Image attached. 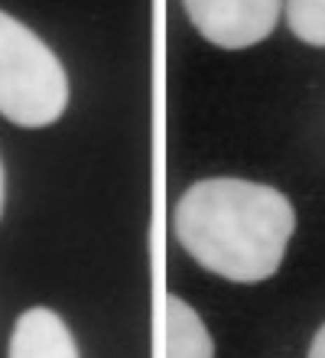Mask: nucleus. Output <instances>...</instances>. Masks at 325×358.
Wrapping results in <instances>:
<instances>
[{
  "instance_id": "1",
  "label": "nucleus",
  "mask_w": 325,
  "mask_h": 358,
  "mask_svg": "<svg viewBox=\"0 0 325 358\" xmlns=\"http://www.w3.org/2000/svg\"><path fill=\"white\" fill-rule=\"evenodd\" d=\"M296 228L289 199L251 179H202L173 208V231L195 264L234 283H260L283 264Z\"/></svg>"
},
{
  "instance_id": "2",
  "label": "nucleus",
  "mask_w": 325,
  "mask_h": 358,
  "mask_svg": "<svg viewBox=\"0 0 325 358\" xmlns=\"http://www.w3.org/2000/svg\"><path fill=\"white\" fill-rule=\"evenodd\" d=\"M68 108V76L43 39L0 10V114L20 127H46Z\"/></svg>"
},
{
  "instance_id": "3",
  "label": "nucleus",
  "mask_w": 325,
  "mask_h": 358,
  "mask_svg": "<svg viewBox=\"0 0 325 358\" xmlns=\"http://www.w3.org/2000/svg\"><path fill=\"white\" fill-rule=\"evenodd\" d=\"M192 27L222 49L257 46L277 29L283 0H182Z\"/></svg>"
},
{
  "instance_id": "4",
  "label": "nucleus",
  "mask_w": 325,
  "mask_h": 358,
  "mask_svg": "<svg viewBox=\"0 0 325 358\" xmlns=\"http://www.w3.org/2000/svg\"><path fill=\"white\" fill-rule=\"evenodd\" d=\"M10 358H78V345L56 310L33 306L13 326Z\"/></svg>"
},
{
  "instance_id": "5",
  "label": "nucleus",
  "mask_w": 325,
  "mask_h": 358,
  "mask_svg": "<svg viewBox=\"0 0 325 358\" xmlns=\"http://www.w3.org/2000/svg\"><path fill=\"white\" fill-rule=\"evenodd\" d=\"M166 358H215V342L202 316L176 293L166 296Z\"/></svg>"
},
{
  "instance_id": "6",
  "label": "nucleus",
  "mask_w": 325,
  "mask_h": 358,
  "mask_svg": "<svg viewBox=\"0 0 325 358\" xmlns=\"http://www.w3.org/2000/svg\"><path fill=\"white\" fill-rule=\"evenodd\" d=\"M287 23L296 39L325 46V0H287Z\"/></svg>"
},
{
  "instance_id": "7",
  "label": "nucleus",
  "mask_w": 325,
  "mask_h": 358,
  "mask_svg": "<svg viewBox=\"0 0 325 358\" xmlns=\"http://www.w3.org/2000/svg\"><path fill=\"white\" fill-rule=\"evenodd\" d=\"M309 358H325V326L316 332V339L309 345Z\"/></svg>"
},
{
  "instance_id": "8",
  "label": "nucleus",
  "mask_w": 325,
  "mask_h": 358,
  "mask_svg": "<svg viewBox=\"0 0 325 358\" xmlns=\"http://www.w3.org/2000/svg\"><path fill=\"white\" fill-rule=\"evenodd\" d=\"M3 192L7 189H3V163H0V215H3Z\"/></svg>"
}]
</instances>
